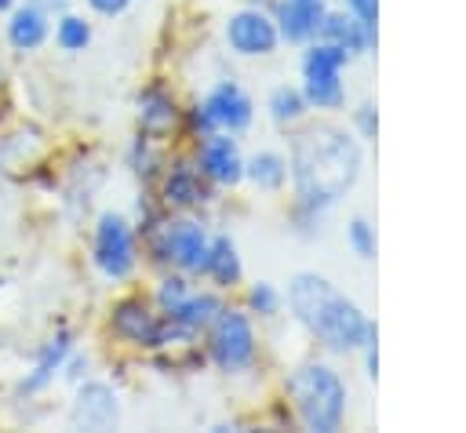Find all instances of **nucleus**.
Wrapping results in <instances>:
<instances>
[{"instance_id":"1","label":"nucleus","mask_w":466,"mask_h":433,"mask_svg":"<svg viewBox=\"0 0 466 433\" xmlns=\"http://www.w3.org/2000/svg\"><path fill=\"white\" fill-rule=\"evenodd\" d=\"M364 142L335 120H302L288 146L291 200L328 215L364 178Z\"/></svg>"},{"instance_id":"2","label":"nucleus","mask_w":466,"mask_h":433,"mask_svg":"<svg viewBox=\"0 0 466 433\" xmlns=\"http://www.w3.org/2000/svg\"><path fill=\"white\" fill-rule=\"evenodd\" d=\"M284 302L295 317V324L331 357H357L375 320L364 313L360 302H353L331 277L317 269H299L288 280Z\"/></svg>"},{"instance_id":"3","label":"nucleus","mask_w":466,"mask_h":433,"mask_svg":"<svg viewBox=\"0 0 466 433\" xmlns=\"http://www.w3.org/2000/svg\"><path fill=\"white\" fill-rule=\"evenodd\" d=\"M284 400L295 415V426L309 433H339L350 418V382L335 364L320 357L291 368L284 378Z\"/></svg>"},{"instance_id":"4","label":"nucleus","mask_w":466,"mask_h":433,"mask_svg":"<svg viewBox=\"0 0 466 433\" xmlns=\"http://www.w3.org/2000/svg\"><path fill=\"white\" fill-rule=\"evenodd\" d=\"M146 240V251L157 266L164 269H178L186 277H200L204 269V258H208V244H211V233L200 218H193L189 211H178L175 218L167 215L153 233L142 237Z\"/></svg>"},{"instance_id":"5","label":"nucleus","mask_w":466,"mask_h":433,"mask_svg":"<svg viewBox=\"0 0 466 433\" xmlns=\"http://www.w3.org/2000/svg\"><path fill=\"white\" fill-rule=\"evenodd\" d=\"M258 357V331L248 309L222 306L215 320L204 327V360H211L222 375H240Z\"/></svg>"},{"instance_id":"6","label":"nucleus","mask_w":466,"mask_h":433,"mask_svg":"<svg viewBox=\"0 0 466 433\" xmlns=\"http://www.w3.org/2000/svg\"><path fill=\"white\" fill-rule=\"evenodd\" d=\"M109 327L120 342L135 346V349H171V346H186V338L178 335V327H171V320L157 309V302L142 298V295H124L113 302L109 309Z\"/></svg>"},{"instance_id":"7","label":"nucleus","mask_w":466,"mask_h":433,"mask_svg":"<svg viewBox=\"0 0 466 433\" xmlns=\"http://www.w3.org/2000/svg\"><path fill=\"white\" fill-rule=\"evenodd\" d=\"M95 266L109 280H127L138 266V240L124 215L102 211L95 226Z\"/></svg>"},{"instance_id":"8","label":"nucleus","mask_w":466,"mask_h":433,"mask_svg":"<svg viewBox=\"0 0 466 433\" xmlns=\"http://www.w3.org/2000/svg\"><path fill=\"white\" fill-rule=\"evenodd\" d=\"M157 189H160V204L164 211H197L200 204L211 200V182L200 175L197 160L193 156H171L164 160V171L157 178Z\"/></svg>"},{"instance_id":"9","label":"nucleus","mask_w":466,"mask_h":433,"mask_svg":"<svg viewBox=\"0 0 466 433\" xmlns=\"http://www.w3.org/2000/svg\"><path fill=\"white\" fill-rule=\"evenodd\" d=\"M226 44L240 58H266V55H273L280 47V33H277V22H273L269 7H251L248 4L237 15H229Z\"/></svg>"},{"instance_id":"10","label":"nucleus","mask_w":466,"mask_h":433,"mask_svg":"<svg viewBox=\"0 0 466 433\" xmlns=\"http://www.w3.org/2000/svg\"><path fill=\"white\" fill-rule=\"evenodd\" d=\"M193 160H197L200 175L218 189H233V186L244 182V153H240V142L229 131L204 135L193 149Z\"/></svg>"},{"instance_id":"11","label":"nucleus","mask_w":466,"mask_h":433,"mask_svg":"<svg viewBox=\"0 0 466 433\" xmlns=\"http://www.w3.org/2000/svg\"><path fill=\"white\" fill-rule=\"evenodd\" d=\"M266 7L273 15V22H277L280 44L306 47L309 40L320 36V22H324V11H328V0H269Z\"/></svg>"},{"instance_id":"12","label":"nucleus","mask_w":466,"mask_h":433,"mask_svg":"<svg viewBox=\"0 0 466 433\" xmlns=\"http://www.w3.org/2000/svg\"><path fill=\"white\" fill-rule=\"evenodd\" d=\"M200 106L208 109V116L215 120V127H218V131H229V135L248 131L251 120H255V102H251V95H248L237 80H218V84L204 95Z\"/></svg>"},{"instance_id":"13","label":"nucleus","mask_w":466,"mask_h":433,"mask_svg":"<svg viewBox=\"0 0 466 433\" xmlns=\"http://www.w3.org/2000/svg\"><path fill=\"white\" fill-rule=\"evenodd\" d=\"M317 40L339 44L350 58H368V55L379 47V25L360 22V18H353L350 11H342V7H328Z\"/></svg>"},{"instance_id":"14","label":"nucleus","mask_w":466,"mask_h":433,"mask_svg":"<svg viewBox=\"0 0 466 433\" xmlns=\"http://www.w3.org/2000/svg\"><path fill=\"white\" fill-rule=\"evenodd\" d=\"M182 120V109H178V98L167 84L153 80L138 91V127L142 135H153V138H167Z\"/></svg>"},{"instance_id":"15","label":"nucleus","mask_w":466,"mask_h":433,"mask_svg":"<svg viewBox=\"0 0 466 433\" xmlns=\"http://www.w3.org/2000/svg\"><path fill=\"white\" fill-rule=\"evenodd\" d=\"M226 302H222V295L215 291V287H193L182 302H175L164 317L171 320V327H178V335L186 338V342H193L197 335H204V327L215 320V313L222 309Z\"/></svg>"},{"instance_id":"16","label":"nucleus","mask_w":466,"mask_h":433,"mask_svg":"<svg viewBox=\"0 0 466 433\" xmlns=\"http://www.w3.org/2000/svg\"><path fill=\"white\" fill-rule=\"evenodd\" d=\"M200 277L215 291H233L244 280V258H240L237 240L229 233H211V244H208V258H204Z\"/></svg>"},{"instance_id":"17","label":"nucleus","mask_w":466,"mask_h":433,"mask_svg":"<svg viewBox=\"0 0 466 433\" xmlns=\"http://www.w3.org/2000/svg\"><path fill=\"white\" fill-rule=\"evenodd\" d=\"M73 422L84 429H113L120 422V400L113 393V386H106V382L80 386L76 404H73Z\"/></svg>"},{"instance_id":"18","label":"nucleus","mask_w":466,"mask_h":433,"mask_svg":"<svg viewBox=\"0 0 466 433\" xmlns=\"http://www.w3.org/2000/svg\"><path fill=\"white\" fill-rule=\"evenodd\" d=\"M302 95L309 102V113H324V116H335L346 109V73H309L302 76Z\"/></svg>"},{"instance_id":"19","label":"nucleus","mask_w":466,"mask_h":433,"mask_svg":"<svg viewBox=\"0 0 466 433\" xmlns=\"http://www.w3.org/2000/svg\"><path fill=\"white\" fill-rule=\"evenodd\" d=\"M244 178L258 193H284L288 189V156L280 149H258L244 156Z\"/></svg>"},{"instance_id":"20","label":"nucleus","mask_w":466,"mask_h":433,"mask_svg":"<svg viewBox=\"0 0 466 433\" xmlns=\"http://www.w3.org/2000/svg\"><path fill=\"white\" fill-rule=\"evenodd\" d=\"M266 109H269V120L277 127H284V131H295L302 120H309V102H306V95H302L299 84L273 87L269 98H266Z\"/></svg>"},{"instance_id":"21","label":"nucleus","mask_w":466,"mask_h":433,"mask_svg":"<svg viewBox=\"0 0 466 433\" xmlns=\"http://www.w3.org/2000/svg\"><path fill=\"white\" fill-rule=\"evenodd\" d=\"M44 36H47V22H44V11H40V7H22V11H15V18L7 22V40H11L18 51L40 47Z\"/></svg>"},{"instance_id":"22","label":"nucleus","mask_w":466,"mask_h":433,"mask_svg":"<svg viewBox=\"0 0 466 433\" xmlns=\"http://www.w3.org/2000/svg\"><path fill=\"white\" fill-rule=\"evenodd\" d=\"M157 142H160V138H153V135H138V138L131 142V149H127V164H131V171H135L142 182H157L160 171H164V153H160Z\"/></svg>"},{"instance_id":"23","label":"nucleus","mask_w":466,"mask_h":433,"mask_svg":"<svg viewBox=\"0 0 466 433\" xmlns=\"http://www.w3.org/2000/svg\"><path fill=\"white\" fill-rule=\"evenodd\" d=\"M244 309L251 317H258V320H273L284 309V291L277 284H269V280H255L244 291Z\"/></svg>"},{"instance_id":"24","label":"nucleus","mask_w":466,"mask_h":433,"mask_svg":"<svg viewBox=\"0 0 466 433\" xmlns=\"http://www.w3.org/2000/svg\"><path fill=\"white\" fill-rule=\"evenodd\" d=\"M66 357H69V335L62 331V335H58V338H51V342H47V349L40 353V360H36L33 375L25 378V389H40V386H47V382L55 378V371L66 364Z\"/></svg>"},{"instance_id":"25","label":"nucleus","mask_w":466,"mask_h":433,"mask_svg":"<svg viewBox=\"0 0 466 433\" xmlns=\"http://www.w3.org/2000/svg\"><path fill=\"white\" fill-rule=\"evenodd\" d=\"M346 244L350 251L360 258V262H375L379 255V233H375V222L368 215H353L346 222Z\"/></svg>"},{"instance_id":"26","label":"nucleus","mask_w":466,"mask_h":433,"mask_svg":"<svg viewBox=\"0 0 466 433\" xmlns=\"http://www.w3.org/2000/svg\"><path fill=\"white\" fill-rule=\"evenodd\" d=\"M350 131H353L364 146L379 138V106H375L371 98H364V102H357V106L350 109Z\"/></svg>"},{"instance_id":"27","label":"nucleus","mask_w":466,"mask_h":433,"mask_svg":"<svg viewBox=\"0 0 466 433\" xmlns=\"http://www.w3.org/2000/svg\"><path fill=\"white\" fill-rule=\"evenodd\" d=\"M58 44H62L66 51H84V47L91 44V25H87L84 18H76V15H66V18L58 22Z\"/></svg>"},{"instance_id":"28","label":"nucleus","mask_w":466,"mask_h":433,"mask_svg":"<svg viewBox=\"0 0 466 433\" xmlns=\"http://www.w3.org/2000/svg\"><path fill=\"white\" fill-rule=\"evenodd\" d=\"M357 357H360V371H364V378L375 382V378H379V324L368 331V338H364V346L357 349Z\"/></svg>"},{"instance_id":"29","label":"nucleus","mask_w":466,"mask_h":433,"mask_svg":"<svg viewBox=\"0 0 466 433\" xmlns=\"http://www.w3.org/2000/svg\"><path fill=\"white\" fill-rule=\"evenodd\" d=\"M339 4H342V11H350L353 18L379 25V0H339Z\"/></svg>"},{"instance_id":"30","label":"nucleus","mask_w":466,"mask_h":433,"mask_svg":"<svg viewBox=\"0 0 466 433\" xmlns=\"http://www.w3.org/2000/svg\"><path fill=\"white\" fill-rule=\"evenodd\" d=\"M98 15H106V18H116V15H124L127 7H131V0H87Z\"/></svg>"},{"instance_id":"31","label":"nucleus","mask_w":466,"mask_h":433,"mask_svg":"<svg viewBox=\"0 0 466 433\" xmlns=\"http://www.w3.org/2000/svg\"><path fill=\"white\" fill-rule=\"evenodd\" d=\"M69 0H33V7H40V11H62Z\"/></svg>"},{"instance_id":"32","label":"nucleus","mask_w":466,"mask_h":433,"mask_svg":"<svg viewBox=\"0 0 466 433\" xmlns=\"http://www.w3.org/2000/svg\"><path fill=\"white\" fill-rule=\"evenodd\" d=\"M11 4H15V0H0V11H4V7H11Z\"/></svg>"}]
</instances>
